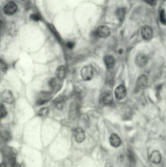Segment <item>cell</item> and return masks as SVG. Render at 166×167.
<instances>
[{
    "mask_svg": "<svg viewBox=\"0 0 166 167\" xmlns=\"http://www.w3.org/2000/svg\"><path fill=\"white\" fill-rule=\"evenodd\" d=\"M52 98V93L50 92H40L36 96V104L38 105H44L47 103Z\"/></svg>",
    "mask_w": 166,
    "mask_h": 167,
    "instance_id": "cell-1",
    "label": "cell"
},
{
    "mask_svg": "<svg viewBox=\"0 0 166 167\" xmlns=\"http://www.w3.org/2000/svg\"><path fill=\"white\" fill-rule=\"evenodd\" d=\"M93 69L91 66H83L80 70L81 77L85 81H89L92 79L93 77Z\"/></svg>",
    "mask_w": 166,
    "mask_h": 167,
    "instance_id": "cell-2",
    "label": "cell"
},
{
    "mask_svg": "<svg viewBox=\"0 0 166 167\" xmlns=\"http://www.w3.org/2000/svg\"><path fill=\"white\" fill-rule=\"evenodd\" d=\"M113 99L114 98L112 92L110 90H106L101 94L100 100L101 103H103V105L110 106L113 103Z\"/></svg>",
    "mask_w": 166,
    "mask_h": 167,
    "instance_id": "cell-3",
    "label": "cell"
},
{
    "mask_svg": "<svg viewBox=\"0 0 166 167\" xmlns=\"http://www.w3.org/2000/svg\"><path fill=\"white\" fill-rule=\"evenodd\" d=\"M1 98L3 102L8 104H13L14 102L13 94L10 90H7L3 91L1 94Z\"/></svg>",
    "mask_w": 166,
    "mask_h": 167,
    "instance_id": "cell-4",
    "label": "cell"
},
{
    "mask_svg": "<svg viewBox=\"0 0 166 167\" xmlns=\"http://www.w3.org/2000/svg\"><path fill=\"white\" fill-rule=\"evenodd\" d=\"M98 37L102 38H106L110 35V30L106 25H101L97 28L96 31Z\"/></svg>",
    "mask_w": 166,
    "mask_h": 167,
    "instance_id": "cell-5",
    "label": "cell"
},
{
    "mask_svg": "<svg viewBox=\"0 0 166 167\" xmlns=\"http://www.w3.org/2000/svg\"><path fill=\"white\" fill-rule=\"evenodd\" d=\"M74 137L76 142L77 143L83 142L86 138L85 132L81 128H77L74 130Z\"/></svg>",
    "mask_w": 166,
    "mask_h": 167,
    "instance_id": "cell-6",
    "label": "cell"
},
{
    "mask_svg": "<svg viewBox=\"0 0 166 167\" xmlns=\"http://www.w3.org/2000/svg\"><path fill=\"white\" fill-rule=\"evenodd\" d=\"M80 110H79V105L77 102H75L71 104L70 110H69V116L72 119H75L79 116Z\"/></svg>",
    "mask_w": 166,
    "mask_h": 167,
    "instance_id": "cell-7",
    "label": "cell"
},
{
    "mask_svg": "<svg viewBox=\"0 0 166 167\" xmlns=\"http://www.w3.org/2000/svg\"><path fill=\"white\" fill-rule=\"evenodd\" d=\"M17 9V7L16 4L12 1L7 3L4 7V11L6 14L12 15L14 14Z\"/></svg>",
    "mask_w": 166,
    "mask_h": 167,
    "instance_id": "cell-8",
    "label": "cell"
},
{
    "mask_svg": "<svg viewBox=\"0 0 166 167\" xmlns=\"http://www.w3.org/2000/svg\"><path fill=\"white\" fill-rule=\"evenodd\" d=\"M114 94L117 99H123L126 95V89L123 85H120L116 88Z\"/></svg>",
    "mask_w": 166,
    "mask_h": 167,
    "instance_id": "cell-9",
    "label": "cell"
},
{
    "mask_svg": "<svg viewBox=\"0 0 166 167\" xmlns=\"http://www.w3.org/2000/svg\"><path fill=\"white\" fill-rule=\"evenodd\" d=\"M141 34H142V37L145 40H151L153 36V31L150 27L145 26L142 28Z\"/></svg>",
    "mask_w": 166,
    "mask_h": 167,
    "instance_id": "cell-10",
    "label": "cell"
},
{
    "mask_svg": "<svg viewBox=\"0 0 166 167\" xmlns=\"http://www.w3.org/2000/svg\"><path fill=\"white\" fill-rule=\"evenodd\" d=\"M150 158L152 163L155 164H158L161 162L162 159L161 153L157 150H154L151 153Z\"/></svg>",
    "mask_w": 166,
    "mask_h": 167,
    "instance_id": "cell-11",
    "label": "cell"
},
{
    "mask_svg": "<svg viewBox=\"0 0 166 167\" xmlns=\"http://www.w3.org/2000/svg\"><path fill=\"white\" fill-rule=\"evenodd\" d=\"M148 62V58L147 56L143 53L139 54L137 56L136 59V63L139 67H143Z\"/></svg>",
    "mask_w": 166,
    "mask_h": 167,
    "instance_id": "cell-12",
    "label": "cell"
},
{
    "mask_svg": "<svg viewBox=\"0 0 166 167\" xmlns=\"http://www.w3.org/2000/svg\"><path fill=\"white\" fill-rule=\"evenodd\" d=\"M66 75V71L65 66H60L58 67L56 70V76L57 78L60 80L65 79Z\"/></svg>",
    "mask_w": 166,
    "mask_h": 167,
    "instance_id": "cell-13",
    "label": "cell"
},
{
    "mask_svg": "<svg viewBox=\"0 0 166 167\" xmlns=\"http://www.w3.org/2000/svg\"><path fill=\"white\" fill-rule=\"evenodd\" d=\"M110 143L113 147L117 148L121 144V140L118 135L115 133H113L110 136Z\"/></svg>",
    "mask_w": 166,
    "mask_h": 167,
    "instance_id": "cell-14",
    "label": "cell"
},
{
    "mask_svg": "<svg viewBox=\"0 0 166 167\" xmlns=\"http://www.w3.org/2000/svg\"><path fill=\"white\" fill-rule=\"evenodd\" d=\"M147 84V77L145 75H141L137 80V86L139 89H145L146 88Z\"/></svg>",
    "mask_w": 166,
    "mask_h": 167,
    "instance_id": "cell-15",
    "label": "cell"
},
{
    "mask_svg": "<svg viewBox=\"0 0 166 167\" xmlns=\"http://www.w3.org/2000/svg\"><path fill=\"white\" fill-rule=\"evenodd\" d=\"M104 61L107 68L109 69L113 68L115 64V60L112 56H105L104 58Z\"/></svg>",
    "mask_w": 166,
    "mask_h": 167,
    "instance_id": "cell-16",
    "label": "cell"
},
{
    "mask_svg": "<svg viewBox=\"0 0 166 167\" xmlns=\"http://www.w3.org/2000/svg\"><path fill=\"white\" fill-rule=\"evenodd\" d=\"M117 16L120 21H123L125 16V10L124 8H120L117 11Z\"/></svg>",
    "mask_w": 166,
    "mask_h": 167,
    "instance_id": "cell-17",
    "label": "cell"
},
{
    "mask_svg": "<svg viewBox=\"0 0 166 167\" xmlns=\"http://www.w3.org/2000/svg\"><path fill=\"white\" fill-rule=\"evenodd\" d=\"M64 103V98L63 97H58V99H56L55 101V104L56 105V107H57L58 109L63 108Z\"/></svg>",
    "mask_w": 166,
    "mask_h": 167,
    "instance_id": "cell-18",
    "label": "cell"
},
{
    "mask_svg": "<svg viewBox=\"0 0 166 167\" xmlns=\"http://www.w3.org/2000/svg\"><path fill=\"white\" fill-rule=\"evenodd\" d=\"M49 113V109L48 107H43L40 109L38 111V116L41 117H45Z\"/></svg>",
    "mask_w": 166,
    "mask_h": 167,
    "instance_id": "cell-19",
    "label": "cell"
},
{
    "mask_svg": "<svg viewBox=\"0 0 166 167\" xmlns=\"http://www.w3.org/2000/svg\"><path fill=\"white\" fill-rule=\"evenodd\" d=\"M1 118H3L5 117L7 115V109L5 108V107L4 105H3V104H1Z\"/></svg>",
    "mask_w": 166,
    "mask_h": 167,
    "instance_id": "cell-20",
    "label": "cell"
},
{
    "mask_svg": "<svg viewBox=\"0 0 166 167\" xmlns=\"http://www.w3.org/2000/svg\"><path fill=\"white\" fill-rule=\"evenodd\" d=\"M49 28L50 29V31L53 32L54 35L55 36H56V38H57L58 40L60 41V37L59 33L57 31H56L55 28H54V27L53 25H49Z\"/></svg>",
    "mask_w": 166,
    "mask_h": 167,
    "instance_id": "cell-21",
    "label": "cell"
},
{
    "mask_svg": "<svg viewBox=\"0 0 166 167\" xmlns=\"http://www.w3.org/2000/svg\"><path fill=\"white\" fill-rule=\"evenodd\" d=\"M160 19L161 23L163 25H166V14L165 11L164 10H161L160 14Z\"/></svg>",
    "mask_w": 166,
    "mask_h": 167,
    "instance_id": "cell-22",
    "label": "cell"
},
{
    "mask_svg": "<svg viewBox=\"0 0 166 167\" xmlns=\"http://www.w3.org/2000/svg\"><path fill=\"white\" fill-rule=\"evenodd\" d=\"M0 66H1V69L2 72H7V65L4 62V61H3V60H1V62H0Z\"/></svg>",
    "mask_w": 166,
    "mask_h": 167,
    "instance_id": "cell-23",
    "label": "cell"
},
{
    "mask_svg": "<svg viewBox=\"0 0 166 167\" xmlns=\"http://www.w3.org/2000/svg\"><path fill=\"white\" fill-rule=\"evenodd\" d=\"M57 82L56 78H53L51 79L49 82V86L52 89H55L56 86V85H57Z\"/></svg>",
    "mask_w": 166,
    "mask_h": 167,
    "instance_id": "cell-24",
    "label": "cell"
},
{
    "mask_svg": "<svg viewBox=\"0 0 166 167\" xmlns=\"http://www.w3.org/2000/svg\"><path fill=\"white\" fill-rule=\"evenodd\" d=\"M2 135H3V138L5 141H9L11 139L10 134V133H8V131H4Z\"/></svg>",
    "mask_w": 166,
    "mask_h": 167,
    "instance_id": "cell-25",
    "label": "cell"
},
{
    "mask_svg": "<svg viewBox=\"0 0 166 167\" xmlns=\"http://www.w3.org/2000/svg\"><path fill=\"white\" fill-rule=\"evenodd\" d=\"M31 18L35 21H38L41 19V17L39 15L37 14H32L31 15Z\"/></svg>",
    "mask_w": 166,
    "mask_h": 167,
    "instance_id": "cell-26",
    "label": "cell"
},
{
    "mask_svg": "<svg viewBox=\"0 0 166 167\" xmlns=\"http://www.w3.org/2000/svg\"><path fill=\"white\" fill-rule=\"evenodd\" d=\"M66 46L70 49H72L74 48L75 43L72 42H67Z\"/></svg>",
    "mask_w": 166,
    "mask_h": 167,
    "instance_id": "cell-27",
    "label": "cell"
},
{
    "mask_svg": "<svg viewBox=\"0 0 166 167\" xmlns=\"http://www.w3.org/2000/svg\"><path fill=\"white\" fill-rule=\"evenodd\" d=\"M1 167H7L6 165L4 163H1Z\"/></svg>",
    "mask_w": 166,
    "mask_h": 167,
    "instance_id": "cell-28",
    "label": "cell"
},
{
    "mask_svg": "<svg viewBox=\"0 0 166 167\" xmlns=\"http://www.w3.org/2000/svg\"><path fill=\"white\" fill-rule=\"evenodd\" d=\"M149 1H155V0H149Z\"/></svg>",
    "mask_w": 166,
    "mask_h": 167,
    "instance_id": "cell-29",
    "label": "cell"
}]
</instances>
